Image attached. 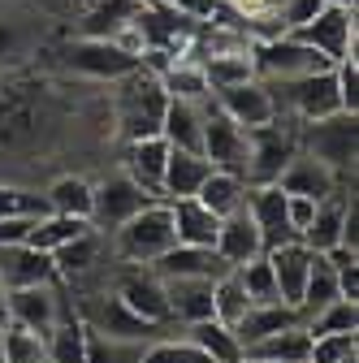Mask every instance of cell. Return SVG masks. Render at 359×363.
Returning a JSON list of instances; mask_svg holds the SVG:
<instances>
[{
  "mask_svg": "<svg viewBox=\"0 0 359 363\" xmlns=\"http://www.w3.org/2000/svg\"><path fill=\"white\" fill-rule=\"evenodd\" d=\"M165 86L160 78L139 65V69H130L113 82V121H117V134L126 143L134 139H148V134H160V121H165Z\"/></svg>",
  "mask_w": 359,
  "mask_h": 363,
  "instance_id": "cell-1",
  "label": "cell"
},
{
  "mask_svg": "<svg viewBox=\"0 0 359 363\" xmlns=\"http://www.w3.org/2000/svg\"><path fill=\"white\" fill-rule=\"evenodd\" d=\"M173 242H177V234H173L169 199H152L143 212H134L126 225L113 230V251L121 264H156Z\"/></svg>",
  "mask_w": 359,
  "mask_h": 363,
  "instance_id": "cell-2",
  "label": "cell"
},
{
  "mask_svg": "<svg viewBox=\"0 0 359 363\" xmlns=\"http://www.w3.org/2000/svg\"><path fill=\"white\" fill-rule=\"evenodd\" d=\"M299 152H307L311 160H321L325 169H333L346 182L355 173V152H359L355 113H333V117H321V121H303L299 125Z\"/></svg>",
  "mask_w": 359,
  "mask_h": 363,
  "instance_id": "cell-3",
  "label": "cell"
},
{
  "mask_svg": "<svg viewBox=\"0 0 359 363\" xmlns=\"http://www.w3.org/2000/svg\"><path fill=\"white\" fill-rule=\"evenodd\" d=\"M329 65H333V61H325L316 48H307V43L294 39L290 30L251 43V69H255V78L268 82V86L294 82V78H303V74H316V69H329Z\"/></svg>",
  "mask_w": 359,
  "mask_h": 363,
  "instance_id": "cell-4",
  "label": "cell"
},
{
  "mask_svg": "<svg viewBox=\"0 0 359 363\" xmlns=\"http://www.w3.org/2000/svg\"><path fill=\"white\" fill-rule=\"evenodd\" d=\"M299 152V125L277 117L268 125H255L251 130V156H247V182L260 186V182H277L282 169L294 160Z\"/></svg>",
  "mask_w": 359,
  "mask_h": 363,
  "instance_id": "cell-5",
  "label": "cell"
},
{
  "mask_svg": "<svg viewBox=\"0 0 359 363\" xmlns=\"http://www.w3.org/2000/svg\"><path fill=\"white\" fill-rule=\"evenodd\" d=\"M294 39H303L307 48H316L325 61H346V57H355V35H359V26H355V9H346V5H325L311 13L303 26H294L290 30Z\"/></svg>",
  "mask_w": 359,
  "mask_h": 363,
  "instance_id": "cell-6",
  "label": "cell"
},
{
  "mask_svg": "<svg viewBox=\"0 0 359 363\" xmlns=\"http://www.w3.org/2000/svg\"><path fill=\"white\" fill-rule=\"evenodd\" d=\"M148 203H152V195L130 173H113L104 182H92V225L100 234H113L117 225H126L134 212H143Z\"/></svg>",
  "mask_w": 359,
  "mask_h": 363,
  "instance_id": "cell-7",
  "label": "cell"
},
{
  "mask_svg": "<svg viewBox=\"0 0 359 363\" xmlns=\"http://www.w3.org/2000/svg\"><path fill=\"white\" fill-rule=\"evenodd\" d=\"M139 65L143 61L134 52L117 48L113 39H96V35H82V39H74L65 48V69L82 74V78H96V82H117L121 74L139 69Z\"/></svg>",
  "mask_w": 359,
  "mask_h": 363,
  "instance_id": "cell-8",
  "label": "cell"
},
{
  "mask_svg": "<svg viewBox=\"0 0 359 363\" xmlns=\"http://www.w3.org/2000/svg\"><path fill=\"white\" fill-rule=\"evenodd\" d=\"M212 169H226V173H238L247 182V156H251V130H243L238 121H230L226 113H208L204 121V147Z\"/></svg>",
  "mask_w": 359,
  "mask_h": 363,
  "instance_id": "cell-9",
  "label": "cell"
},
{
  "mask_svg": "<svg viewBox=\"0 0 359 363\" xmlns=\"http://www.w3.org/2000/svg\"><path fill=\"white\" fill-rule=\"evenodd\" d=\"M212 104H216V113H226V117L238 121L243 130H255V125L277 121L273 91H268L260 78H247V82H234V86L212 91Z\"/></svg>",
  "mask_w": 359,
  "mask_h": 363,
  "instance_id": "cell-10",
  "label": "cell"
},
{
  "mask_svg": "<svg viewBox=\"0 0 359 363\" xmlns=\"http://www.w3.org/2000/svg\"><path fill=\"white\" fill-rule=\"evenodd\" d=\"M113 294H117L134 315H143L148 325H160V329L173 325V311H169V298H165V281L156 277L148 264H134L130 272H121V281H117Z\"/></svg>",
  "mask_w": 359,
  "mask_h": 363,
  "instance_id": "cell-11",
  "label": "cell"
},
{
  "mask_svg": "<svg viewBox=\"0 0 359 363\" xmlns=\"http://www.w3.org/2000/svg\"><path fill=\"white\" fill-rule=\"evenodd\" d=\"M243 208L255 220L264 251H273V247H282V242L294 238L290 220H286V191L277 186V182H260V186H251V182H247V203Z\"/></svg>",
  "mask_w": 359,
  "mask_h": 363,
  "instance_id": "cell-12",
  "label": "cell"
},
{
  "mask_svg": "<svg viewBox=\"0 0 359 363\" xmlns=\"http://www.w3.org/2000/svg\"><path fill=\"white\" fill-rule=\"evenodd\" d=\"M61 294L57 286H22V290H9V320L5 325H22L39 337H48L53 325L61 320Z\"/></svg>",
  "mask_w": 359,
  "mask_h": 363,
  "instance_id": "cell-13",
  "label": "cell"
},
{
  "mask_svg": "<svg viewBox=\"0 0 359 363\" xmlns=\"http://www.w3.org/2000/svg\"><path fill=\"white\" fill-rule=\"evenodd\" d=\"M0 277H5L9 290H22V286H57L61 272L48 251H39L31 242H13V247H0Z\"/></svg>",
  "mask_w": 359,
  "mask_h": 363,
  "instance_id": "cell-14",
  "label": "cell"
},
{
  "mask_svg": "<svg viewBox=\"0 0 359 363\" xmlns=\"http://www.w3.org/2000/svg\"><path fill=\"white\" fill-rule=\"evenodd\" d=\"M92 329H100V333H109V337H121V342H156V337H165V329L160 325H148L143 315H134L117 294H109L96 311H78Z\"/></svg>",
  "mask_w": 359,
  "mask_h": 363,
  "instance_id": "cell-15",
  "label": "cell"
},
{
  "mask_svg": "<svg viewBox=\"0 0 359 363\" xmlns=\"http://www.w3.org/2000/svg\"><path fill=\"white\" fill-rule=\"evenodd\" d=\"M148 268L156 272V277H204V281H216V277L230 272V264L216 255V247H187V242H173Z\"/></svg>",
  "mask_w": 359,
  "mask_h": 363,
  "instance_id": "cell-16",
  "label": "cell"
},
{
  "mask_svg": "<svg viewBox=\"0 0 359 363\" xmlns=\"http://www.w3.org/2000/svg\"><path fill=\"white\" fill-rule=\"evenodd\" d=\"M277 186L286 191V195H303V199H329V195H338L342 191V177L333 173V169H325L321 160H311L307 152H294V160L282 169V177H277Z\"/></svg>",
  "mask_w": 359,
  "mask_h": 363,
  "instance_id": "cell-17",
  "label": "cell"
},
{
  "mask_svg": "<svg viewBox=\"0 0 359 363\" xmlns=\"http://www.w3.org/2000/svg\"><path fill=\"white\" fill-rule=\"evenodd\" d=\"M216 104H191V100H169L165 104V121H160V139L169 147L182 152H199L204 147V121Z\"/></svg>",
  "mask_w": 359,
  "mask_h": 363,
  "instance_id": "cell-18",
  "label": "cell"
},
{
  "mask_svg": "<svg viewBox=\"0 0 359 363\" xmlns=\"http://www.w3.org/2000/svg\"><path fill=\"white\" fill-rule=\"evenodd\" d=\"M212 247H216V255L226 259L230 268H238V264L264 255L260 230H255V220L247 216V208H238V212H230V216H221V225H216V242H212Z\"/></svg>",
  "mask_w": 359,
  "mask_h": 363,
  "instance_id": "cell-19",
  "label": "cell"
},
{
  "mask_svg": "<svg viewBox=\"0 0 359 363\" xmlns=\"http://www.w3.org/2000/svg\"><path fill=\"white\" fill-rule=\"evenodd\" d=\"M268 264H273V277H277V290H282V303H290L299 311V298H303V281H307V268H311V255L316 251H307L299 238L273 247V251H264Z\"/></svg>",
  "mask_w": 359,
  "mask_h": 363,
  "instance_id": "cell-20",
  "label": "cell"
},
{
  "mask_svg": "<svg viewBox=\"0 0 359 363\" xmlns=\"http://www.w3.org/2000/svg\"><path fill=\"white\" fill-rule=\"evenodd\" d=\"M212 173L208 156L204 152H182V147H169V160H165V177H160V199H191L204 177Z\"/></svg>",
  "mask_w": 359,
  "mask_h": 363,
  "instance_id": "cell-21",
  "label": "cell"
},
{
  "mask_svg": "<svg viewBox=\"0 0 359 363\" xmlns=\"http://www.w3.org/2000/svg\"><path fill=\"white\" fill-rule=\"evenodd\" d=\"M165 281V298L173 311V325H195L212 315V281L204 277H160Z\"/></svg>",
  "mask_w": 359,
  "mask_h": 363,
  "instance_id": "cell-22",
  "label": "cell"
},
{
  "mask_svg": "<svg viewBox=\"0 0 359 363\" xmlns=\"http://www.w3.org/2000/svg\"><path fill=\"white\" fill-rule=\"evenodd\" d=\"M165 160H169V143L160 134H148V139L126 143V173L139 182V186L160 199V177H165Z\"/></svg>",
  "mask_w": 359,
  "mask_h": 363,
  "instance_id": "cell-23",
  "label": "cell"
},
{
  "mask_svg": "<svg viewBox=\"0 0 359 363\" xmlns=\"http://www.w3.org/2000/svg\"><path fill=\"white\" fill-rule=\"evenodd\" d=\"M346 203H350V195H329V199H321L316 203V212H311V220H307V230L299 234V242L307 247V251H333V247H342V225H346Z\"/></svg>",
  "mask_w": 359,
  "mask_h": 363,
  "instance_id": "cell-24",
  "label": "cell"
},
{
  "mask_svg": "<svg viewBox=\"0 0 359 363\" xmlns=\"http://www.w3.org/2000/svg\"><path fill=\"white\" fill-rule=\"evenodd\" d=\"M169 212H173V234H177V242H187V247H212L216 242L221 216L208 212L195 195L191 199H169Z\"/></svg>",
  "mask_w": 359,
  "mask_h": 363,
  "instance_id": "cell-25",
  "label": "cell"
},
{
  "mask_svg": "<svg viewBox=\"0 0 359 363\" xmlns=\"http://www.w3.org/2000/svg\"><path fill=\"white\" fill-rule=\"evenodd\" d=\"M160 86L169 100H191V104H212V86L204 78V65L191 61V57H173L160 74Z\"/></svg>",
  "mask_w": 359,
  "mask_h": 363,
  "instance_id": "cell-26",
  "label": "cell"
},
{
  "mask_svg": "<svg viewBox=\"0 0 359 363\" xmlns=\"http://www.w3.org/2000/svg\"><path fill=\"white\" fill-rule=\"evenodd\" d=\"M299 320H303V315H299L290 303H251L247 315L234 325V337H238V346L247 350V346H255L260 337L277 333V329H286V325H299Z\"/></svg>",
  "mask_w": 359,
  "mask_h": 363,
  "instance_id": "cell-27",
  "label": "cell"
},
{
  "mask_svg": "<svg viewBox=\"0 0 359 363\" xmlns=\"http://www.w3.org/2000/svg\"><path fill=\"white\" fill-rule=\"evenodd\" d=\"M307 350H311V329L299 320V325H286L277 333L260 337L255 346H247L243 354H255L264 363H307Z\"/></svg>",
  "mask_w": 359,
  "mask_h": 363,
  "instance_id": "cell-28",
  "label": "cell"
},
{
  "mask_svg": "<svg viewBox=\"0 0 359 363\" xmlns=\"http://www.w3.org/2000/svg\"><path fill=\"white\" fill-rule=\"evenodd\" d=\"M195 199H199L208 212H216V216H230V212H238V208L247 203V182H243L238 173L212 169V173L204 177V186L195 191Z\"/></svg>",
  "mask_w": 359,
  "mask_h": 363,
  "instance_id": "cell-29",
  "label": "cell"
},
{
  "mask_svg": "<svg viewBox=\"0 0 359 363\" xmlns=\"http://www.w3.org/2000/svg\"><path fill=\"white\" fill-rule=\"evenodd\" d=\"M48 346V363H87V325L78 311H61L53 333L43 337Z\"/></svg>",
  "mask_w": 359,
  "mask_h": 363,
  "instance_id": "cell-30",
  "label": "cell"
},
{
  "mask_svg": "<svg viewBox=\"0 0 359 363\" xmlns=\"http://www.w3.org/2000/svg\"><path fill=\"white\" fill-rule=\"evenodd\" d=\"M187 337H191V342L208 354V363H238V359H243V346H238L234 329H226V325L216 320V315L187 325Z\"/></svg>",
  "mask_w": 359,
  "mask_h": 363,
  "instance_id": "cell-31",
  "label": "cell"
},
{
  "mask_svg": "<svg viewBox=\"0 0 359 363\" xmlns=\"http://www.w3.org/2000/svg\"><path fill=\"white\" fill-rule=\"evenodd\" d=\"M96 225L92 220H82V216H61V212H48V216H39L35 225H31V247H39V251H57V247H65V242H74V238H82V234H92Z\"/></svg>",
  "mask_w": 359,
  "mask_h": 363,
  "instance_id": "cell-32",
  "label": "cell"
},
{
  "mask_svg": "<svg viewBox=\"0 0 359 363\" xmlns=\"http://www.w3.org/2000/svg\"><path fill=\"white\" fill-rule=\"evenodd\" d=\"M48 208L53 212H61V216H82V220H92V182L87 177H74V173H65V177H57L48 191Z\"/></svg>",
  "mask_w": 359,
  "mask_h": 363,
  "instance_id": "cell-33",
  "label": "cell"
},
{
  "mask_svg": "<svg viewBox=\"0 0 359 363\" xmlns=\"http://www.w3.org/2000/svg\"><path fill=\"white\" fill-rule=\"evenodd\" d=\"M247 307H251V298H247V290H243V281H238V272L230 268L226 277H216L212 281V315L226 329H234L243 315H247Z\"/></svg>",
  "mask_w": 359,
  "mask_h": 363,
  "instance_id": "cell-34",
  "label": "cell"
},
{
  "mask_svg": "<svg viewBox=\"0 0 359 363\" xmlns=\"http://www.w3.org/2000/svg\"><path fill=\"white\" fill-rule=\"evenodd\" d=\"M199 65H204V78H208V86H212V91L255 78V69H251V48H247V52H221V57H204Z\"/></svg>",
  "mask_w": 359,
  "mask_h": 363,
  "instance_id": "cell-35",
  "label": "cell"
},
{
  "mask_svg": "<svg viewBox=\"0 0 359 363\" xmlns=\"http://www.w3.org/2000/svg\"><path fill=\"white\" fill-rule=\"evenodd\" d=\"M143 346L148 342H121V337H109V333L87 325V363H139Z\"/></svg>",
  "mask_w": 359,
  "mask_h": 363,
  "instance_id": "cell-36",
  "label": "cell"
},
{
  "mask_svg": "<svg viewBox=\"0 0 359 363\" xmlns=\"http://www.w3.org/2000/svg\"><path fill=\"white\" fill-rule=\"evenodd\" d=\"M234 272H238V281H243V290H247L251 303H282V290H277V277H273L268 255H255V259L238 264Z\"/></svg>",
  "mask_w": 359,
  "mask_h": 363,
  "instance_id": "cell-37",
  "label": "cell"
},
{
  "mask_svg": "<svg viewBox=\"0 0 359 363\" xmlns=\"http://www.w3.org/2000/svg\"><path fill=\"white\" fill-rule=\"evenodd\" d=\"M0 346H5V363H48L43 337L22 325H0Z\"/></svg>",
  "mask_w": 359,
  "mask_h": 363,
  "instance_id": "cell-38",
  "label": "cell"
},
{
  "mask_svg": "<svg viewBox=\"0 0 359 363\" xmlns=\"http://www.w3.org/2000/svg\"><path fill=\"white\" fill-rule=\"evenodd\" d=\"M96 255H100V230H92V234H82V238L57 247L53 251V264H57L61 277H78V272H87V268L96 264Z\"/></svg>",
  "mask_w": 359,
  "mask_h": 363,
  "instance_id": "cell-39",
  "label": "cell"
},
{
  "mask_svg": "<svg viewBox=\"0 0 359 363\" xmlns=\"http://www.w3.org/2000/svg\"><path fill=\"white\" fill-rule=\"evenodd\" d=\"M307 329H311V337L316 333H359V303L355 298H333L329 307H321L311 315Z\"/></svg>",
  "mask_w": 359,
  "mask_h": 363,
  "instance_id": "cell-40",
  "label": "cell"
},
{
  "mask_svg": "<svg viewBox=\"0 0 359 363\" xmlns=\"http://www.w3.org/2000/svg\"><path fill=\"white\" fill-rule=\"evenodd\" d=\"M139 363H208V354L191 337H169L165 333V337H156V342L143 346Z\"/></svg>",
  "mask_w": 359,
  "mask_h": 363,
  "instance_id": "cell-41",
  "label": "cell"
},
{
  "mask_svg": "<svg viewBox=\"0 0 359 363\" xmlns=\"http://www.w3.org/2000/svg\"><path fill=\"white\" fill-rule=\"evenodd\" d=\"M48 195L43 191H22V186H0V216H48Z\"/></svg>",
  "mask_w": 359,
  "mask_h": 363,
  "instance_id": "cell-42",
  "label": "cell"
},
{
  "mask_svg": "<svg viewBox=\"0 0 359 363\" xmlns=\"http://www.w3.org/2000/svg\"><path fill=\"white\" fill-rule=\"evenodd\" d=\"M350 354H359V333H316L307 363H342Z\"/></svg>",
  "mask_w": 359,
  "mask_h": 363,
  "instance_id": "cell-43",
  "label": "cell"
},
{
  "mask_svg": "<svg viewBox=\"0 0 359 363\" xmlns=\"http://www.w3.org/2000/svg\"><path fill=\"white\" fill-rule=\"evenodd\" d=\"M333 78H338L342 113H355V117H359V65H355V57H346V61H333Z\"/></svg>",
  "mask_w": 359,
  "mask_h": 363,
  "instance_id": "cell-44",
  "label": "cell"
},
{
  "mask_svg": "<svg viewBox=\"0 0 359 363\" xmlns=\"http://www.w3.org/2000/svg\"><path fill=\"white\" fill-rule=\"evenodd\" d=\"M311 212H316V199H303V195H286V220H290V230H294V238L307 230V220H311Z\"/></svg>",
  "mask_w": 359,
  "mask_h": 363,
  "instance_id": "cell-45",
  "label": "cell"
},
{
  "mask_svg": "<svg viewBox=\"0 0 359 363\" xmlns=\"http://www.w3.org/2000/svg\"><path fill=\"white\" fill-rule=\"evenodd\" d=\"M31 216H0V247H13V242H26L31 238Z\"/></svg>",
  "mask_w": 359,
  "mask_h": 363,
  "instance_id": "cell-46",
  "label": "cell"
},
{
  "mask_svg": "<svg viewBox=\"0 0 359 363\" xmlns=\"http://www.w3.org/2000/svg\"><path fill=\"white\" fill-rule=\"evenodd\" d=\"M338 290H342V298H355L359 303V259L338 264Z\"/></svg>",
  "mask_w": 359,
  "mask_h": 363,
  "instance_id": "cell-47",
  "label": "cell"
},
{
  "mask_svg": "<svg viewBox=\"0 0 359 363\" xmlns=\"http://www.w3.org/2000/svg\"><path fill=\"white\" fill-rule=\"evenodd\" d=\"M9 320V286H5V277H0V325Z\"/></svg>",
  "mask_w": 359,
  "mask_h": 363,
  "instance_id": "cell-48",
  "label": "cell"
},
{
  "mask_svg": "<svg viewBox=\"0 0 359 363\" xmlns=\"http://www.w3.org/2000/svg\"><path fill=\"white\" fill-rule=\"evenodd\" d=\"M48 5H61V9H74V5H82V0H48Z\"/></svg>",
  "mask_w": 359,
  "mask_h": 363,
  "instance_id": "cell-49",
  "label": "cell"
},
{
  "mask_svg": "<svg viewBox=\"0 0 359 363\" xmlns=\"http://www.w3.org/2000/svg\"><path fill=\"white\" fill-rule=\"evenodd\" d=\"M238 363H264V359H255V354H243V359H238Z\"/></svg>",
  "mask_w": 359,
  "mask_h": 363,
  "instance_id": "cell-50",
  "label": "cell"
},
{
  "mask_svg": "<svg viewBox=\"0 0 359 363\" xmlns=\"http://www.w3.org/2000/svg\"><path fill=\"white\" fill-rule=\"evenodd\" d=\"M329 5H346V9H355V0H329Z\"/></svg>",
  "mask_w": 359,
  "mask_h": 363,
  "instance_id": "cell-51",
  "label": "cell"
},
{
  "mask_svg": "<svg viewBox=\"0 0 359 363\" xmlns=\"http://www.w3.org/2000/svg\"><path fill=\"white\" fill-rule=\"evenodd\" d=\"M0 363H5V346H0Z\"/></svg>",
  "mask_w": 359,
  "mask_h": 363,
  "instance_id": "cell-52",
  "label": "cell"
}]
</instances>
